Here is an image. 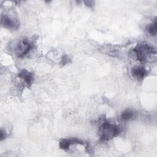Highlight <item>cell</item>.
I'll list each match as a JSON object with an SVG mask.
<instances>
[{
  "label": "cell",
  "mask_w": 157,
  "mask_h": 157,
  "mask_svg": "<svg viewBox=\"0 0 157 157\" xmlns=\"http://www.w3.org/2000/svg\"><path fill=\"white\" fill-rule=\"evenodd\" d=\"M33 44L28 39L24 38L20 40L15 46L14 52L18 58H23L33 48Z\"/></svg>",
  "instance_id": "3"
},
{
  "label": "cell",
  "mask_w": 157,
  "mask_h": 157,
  "mask_svg": "<svg viewBox=\"0 0 157 157\" xmlns=\"http://www.w3.org/2000/svg\"><path fill=\"white\" fill-rule=\"evenodd\" d=\"M84 2L86 4V6H89V7H91V6H93V4H94V2H93V1H85Z\"/></svg>",
  "instance_id": "10"
},
{
  "label": "cell",
  "mask_w": 157,
  "mask_h": 157,
  "mask_svg": "<svg viewBox=\"0 0 157 157\" xmlns=\"http://www.w3.org/2000/svg\"><path fill=\"white\" fill-rule=\"evenodd\" d=\"M135 116L136 113L134 112V110L129 109H127L121 112L120 115V118L121 120L123 121H128L134 118Z\"/></svg>",
  "instance_id": "7"
},
{
  "label": "cell",
  "mask_w": 157,
  "mask_h": 157,
  "mask_svg": "<svg viewBox=\"0 0 157 157\" xmlns=\"http://www.w3.org/2000/svg\"><path fill=\"white\" fill-rule=\"evenodd\" d=\"M18 76L20 78L23 80L25 84L28 86H30L34 80L33 74L27 70H22L20 72Z\"/></svg>",
  "instance_id": "6"
},
{
  "label": "cell",
  "mask_w": 157,
  "mask_h": 157,
  "mask_svg": "<svg viewBox=\"0 0 157 157\" xmlns=\"http://www.w3.org/2000/svg\"><path fill=\"white\" fill-rule=\"evenodd\" d=\"M99 132L100 140L107 141L117 136L120 133V128L118 125L104 120L99 128Z\"/></svg>",
  "instance_id": "2"
},
{
  "label": "cell",
  "mask_w": 157,
  "mask_h": 157,
  "mask_svg": "<svg viewBox=\"0 0 157 157\" xmlns=\"http://www.w3.org/2000/svg\"><path fill=\"white\" fill-rule=\"evenodd\" d=\"M6 136V132L3 131L2 129H1V132H0V139H1V140H2L4 139H5Z\"/></svg>",
  "instance_id": "9"
},
{
  "label": "cell",
  "mask_w": 157,
  "mask_h": 157,
  "mask_svg": "<svg viewBox=\"0 0 157 157\" xmlns=\"http://www.w3.org/2000/svg\"><path fill=\"white\" fill-rule=\"evenodd\" d=\"M1 24L3 27L12 30L17 29L19 27L20 25L18 21L15 18L9 16L7 14L2 15Z\"/></svg>",
  "instance_id": "4"
},
{
  "label": "cell",
  "mask_w": 157,
  "mask_h": 157,
  "mask_svg": "<svg viewBox=\"0 0 157 157\" xmlns=\"http://www.w3.org/2000/svg\"><path fill=\"white\" fill-rule=\"evenodd\" d=\"M131 74L136 79L142 80L147 74V71L142 66H136L131 69Z\"/></svg>",
  "instance_id": "5"
},
{
  "label": "cell",
  "mask_w": 157,
  "mask_h": 157,
  "mask_svg": "<svg viewBox=\"0 0 157 157\" xmlns=\"http://www.w3.org/2000/svg\"><path fill=\"white\" fill-rule=\"evenodd\" d=\"M156 20H155L154 21V22H153L152 23L150 24L149 25H148L147 26V31L148 33L153 36H155L156 35Z\"/></svg>",
  "instance_id": "8"
},
{
  "label": "cell",
  "mask_w": 157,
  "mask_h": 157,
  "mask_svg": "<svg viewBox=\"0 0 157 157\" xmlns=\"http://www.w3.org/2000/svg\"><path fill=\"white\" fill-rule=\"evenodd\" d=\"M136 59L140 62H148L156 59V50L152 46L147 43H141L137 45L132 51Z\"/></svg>",
  "instance_id": "1"
}]
</instances>
